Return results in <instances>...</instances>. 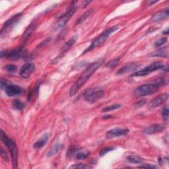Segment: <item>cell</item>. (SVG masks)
Wrapping results in <instances>:
<instances>
[{
    "label": "cell",
    "instance_id": "obj_2",
    "mask_svg": "<svg viewBox=\"0 0 169 169\" xmlns=\"http://www.w3.org/2000/svg\"><path fill=\"white\" fill-rule=\"evenodd\" d=\"M1 139L3 142L4 145L6 146L9 151L10 152L12 157V163L14 168H17V163H18V151L17 146L15 142L10 139L7 136V134L5 133L3 130L1 131Z\"/></svg>",
    "mask_w": 169,
    "mask_h": 169
},
{
    "label": "cell",
    "instance_id": "obj_7",
    "mask_svg": "<svg viewBox=\"0 0 169 169\" xmlns=\"http://www.w3.org/2000/svg\"><path fill=\"white\" fill-rule=\"evenodd\" d=\"M24 54H25V51L23 49V48L19 47L11 50L2 51L1 57L2 58L5 57V58H7L9 60L16 61L23 57Z\"/></svg>",
    "mask_w": 169,
    "mask_h": 169
},
{
    "label": "cell",
    "instance_id": "obj_39",
    "mask_svg": "<svg viewBox=\"0 0 169 169\" xmlns=\"http://www.w3.org/2000/svg\"><path fill=\"white\" fill-rule=\"evenodd\" d=\"M163 33L165 34V35H168V28H167L165 31H164Z\"/></svg>",
    "mask_w": 169,
    "mask_h": 169
},
{
    "label": "cell",
    "instance_id": "obj_17",
    "mask_svg": "<svg viewBox=\"0 0 169 169\" xmlns=\"http://www.w3.org/2000/svg\"><path fill=\"white\" fill-rule=\"evenodd\" d=\"M77 40V36H74L73 37H71L69 40H67L61 48V51H60V56H62L65 52H66L67 50H68L71 47L73 46L75 44Z\"/></svg>",
    "mask_w": 169,
    "mask_h": 169
},
{
    "label": "cell",
    "instance_id": "obj_1",
    "mask_svg": "<svg viewBox=\"0 0 169 169\" xmlns=\"http://www.w3.org/2000/svg\"><path fill=\"white\" fill-rule=\"evenodd\" d=\"M104 63V59L99 60L96 61L93 63L83 71V73L79 77L78 79L71 87L70 91V95L71 96H74L78 91L83 87V85L89 80L90 77L93 75L95 72L97 70L99 67L103 65Z\"/></svg>",
    "mask_w": 169,
    "mask_h": 169
},
{
    "label": "cell",
    "instance_id": "obj_34",
    "mask_svg": "<svg viewBox=\"0 0 169 169\" xmlns=\"http://www.w3.org/2000/svg\"><path fill=\"white\" fill-rule=\"evenodd\" d=\"M70 168H90V166H88L87 165H83V164H78V165H72Z\"/></svg>",
    "mask_w": 169,
    "mask_h": 169
},
{
    "label": "cell",
    "instance_id": "obj_21",
    "mask_svg": "<svg viewBox=\"0 0 169 169\" xmlns=\"http://www.w3.org/2000/svg\"><path fill=\"white\" fill-rule=\"evenodd\" d=\"M61 144L59 143H55L53 147L50 149V150L49 151V152L47 154V157H51L52 156L55 155L56 154H57L60 151V150L61 149Z\"/></svg>",
    "mask_w": 169,
    "mask_h": 169
},
{
    "label": "cell",
    "instance_id": "obj_24",
    "mask_svg": "<svg viewBox=\"0 0 169 169\" xmlns=\"http://www.w3.org/2000/svg\"><path fill=\"white\" fill-rule=\"evenodd\" d=\"M13 107L14 108L18 110H22L25 107V104L22 101L19 100H14L13 101Z\"/></svg>",
    "mask_w": 169,
    "mask_h": 169
},
{
    "label": "cell",
    "instance_id": "obj_12",
    "mask_svg": "<svg viewBox=\"0 0 169 169\" xmlns=\"http://www.w3.org/2000/svg\"><path fill=\"white\" fill-rule=\"evenodd\" d=\"M168 99V95L167 93L161 94L154 98L149 103V107L154 108L165 103Z\"/></svg>",
    "mask_w": 169,
    "mask_h": 169
},
{
    "label": "cell",
    "instance_id": "obj_35",
    "mask_svg": "<svg viewBox=\"0 0 169 169\" xmlns=\"http://www.w3.org/2000/svg\"><path fill=\"white\" fill-rule=\"evenodd\" d=\"M1 156L3 158V160H5L7 162L9 161V157L7 156V154L6 152L3 150V149L2 147L1 148Z\"/></svg>",
    "mask_w": 169,
    "mask_h": 169
},
{
    "label": "cell",
    "instance_id": "obj_38",
    "mask_svg": "<svg viewBox=\"0 0 169 169\" xmlns=\"http://www.w3.org/2000/svg\"><path fill=\"white\" fill-rule=\"evenodd\" d=\"M157 2H158V1H154V2L149 1V2H147V5H148V6H151L152 4H154V3H155Z\"/></svg>",
    "mask_w": 169,
    "mask_h": 169
},
{
    "label": "cell",
    "instance_id": "obj_19",
    "mask_svg": "<svg viewBox=\"0 0 169 169\" xmlns=\"http://www.w3.org/2000/svg\"><path fill=\"white\" fill-rule=\"evenodd\" d=\"M151 57H167L168 56V47L163 48L161 49H159L155 52H154L149 55Z\"/></svg>",
    "mask_w": 169,
    "mask_h": 169
},
{
    "label": "cell",
    "instance_id": "obj_33",
    "mask_svg": "<svg viewBox=\"0 0 169 169\" xmlns=\"http://www.w3.org/2000/svg\"><path fill=\"white\" fill-rule=\"evenodd\" d=\"M146 99H143V100H141L138 101V102H137L136 104H134V107L135 108H141L143 106H144L145 104H146Z\"/></svg>",
    "mask_w": 169,
    "mask_h": 169
},
{
    "label": "cell",
    "instance_id": "obj_15",
    "mask_svg": "<svg viewBox=\"0 0 169 169\" xmlns=\"http://www.w3.org/2000/svg\"><path fill=\"white\" fill-rule=\"evenodd\" d=\"M138 67L139 65L137 63H129V64L125 65L123 67H122L121 68L119 69V70L116 72V74L120 75H124L125 74L129 73V72H131L137 70Z\"/></svg>",
    "mask_w": 169,
    "mask_h": 169
},
{
    "label": "cell",
    "instance_id": "obj_10",
    "mask_svg": "<svg viewBox=\"0 0 169 169\" xmlns=\"http://www.w3.org/2000/svg\"><path fill=\"white\" fill-rule=\"evenodd\" d=\"M35 70V65L32 63H28L23 65L21 68L19 75L23 79H27L29 77L32 72Z\"/></svg>",
    "mask_w": 169,
    "mask_h": 169
},
{
    "label": "cell",
    "instance_id": "obj_27",
    "mask_svg": "<svg viewBox=\"0 0 169 169\" xmlns=\"http://www.w3.org/2000/svg\"><path fill=\"white\" fill-rule=\"evenodd\" d=\"M119 61H120L119 57H118V58H115L114 60H110V61H109L107 63V64H106V67H108V68H113V67H114L115 66L117 65Z\"/></svg>",
    "mask_w": 169,
    "mask_h": 169
},
{
    "label": "cell",
    "instance_id": "obj_8",
    "mask_svg": "<svg viewBox=\"0 0 169 169\" xmlns=\"http://www.w3.org/2000/svg\"><path fill=\"white\" fill-rule=\"evenodd\" d=\"M23 13H19L16 15H13L11 18H9L8 20L3 24L2 29L1 31V36H3V35H6V34L11 30V28L15 26L16 24L20 21V19L22 18Z\"/></svg>",
    "mask_w": 169,
    "mask_h": 169
},
{
    "label": "cell",
    "instance_id": "obj_16",
    "mask_svg": "<svg viewBox=\"0 0 169 169\" xmlns=\"http://www.w3.org/2000/svg\"><path fill=\"white\" fill-rule=\"evenodd\" d=\"M168 17V9H165V10H162L161 11H158L154 15H153L151 17V21L153 23L160 22L163 20H165Z\"/></svg>",
    "mask_w": 169,
    "mask_h": 169
},
{
    "label": "cell",
    "instance_id": "obj_28",
    "mask_svg": "<svg viewBox=\"0 0 169 169\" xmlns=\"http://www.w3.org/2000/svg\"><path fill=\"white\" fill-rule=\"evenodd\" d=\"M3 69L6 71H7V72H9V73H13V72L17 71V67L15 65L10 64V65H7L6 66H5L3 67Z\"/></svg>",
    "mask_w": 169,
    "mask_h": 169
},
{
    "label": "cell",
    "instance_id": "obj_11",
    "mask_svg": "<svg viewBox=\"0 0 169 169\" xmlns=\"http://www.w3.org/2000/svg\"><path fill=\"white\" fill-rule=\"evenodd\" d=\"M5 89L7 95L9 96H18L23 93V89L21 87L16 85L9 84Z\"/></svg>",
    "mask_w": 169,
    "mask_h": 169
},
{
    "label": "cell",
    "instance_id": "obj_5",
    "mask_svg": "<svg viewBox=\"0 0 169 169\" xmlns=\"http://www.w3.org/2000/svg\"><path fill=\"white\" fill-rule=\"evenodd\" d=\"M76 2H72V3L71 4V6L68 9H67V11L59 18L55 27L56 30H60L64 27H65V25L72 17V15L75 13L76 11Z\"/></svg>",
    "mask_w": 169,
    "mask_h": 169
},
{
    "label": "cell",
    "instance_id": "obj_9",
    "mask_svg": "<svg viewBox=\"0 0 169 169\" xmlns=\"http://www.w3.org/2000/svg\"><path fill=\"white\" fill-rule=\"evenodd\" d=\"M104 95V92L101 90L98 91H93L91 89L90 91H87L85 95V99L87 102L93 104L98 101L100 99H101Z\"/></svg>",
    "mask_w": 169,
    "mask_h": 169
},
{
    "label": "cell",
    "instance_id": "obj_4",
    "mask_svg": "<svg viewBox=\"0 0 169 169\" xmlns=\"http://www.w3.org/2000/svg\"><path fill=\"white\" fill-rule=\"evenodd\" d=\"M160 85L158 83H149L139 86L134 91V95L137 96H145L157 92Z\"/></svg>",
    "mask_w": 169,
    "mask_h": 169
},
{
    "label": "cell",
    "instance_id": "obj_23",
    "mask_svg": "<svg viewBox=\"0 0 169 169\" xmlns=\"http://www.w3.org/2000/svg\"><path fill=\"white\" fill-rule=\"evenodd\" d=\"M127 161L130 163H135V164H139L143 162V158L139 156L136 155H130L128 156L127 158Z\"/></svg>",
    "mask_w": 169,
    "mask_h": 169
},
{
    "label": "cell",
    "instance_id": "obj_31",
    "mask_svg": "<svg viewBox=\"0 0 169 169\" xmlns=\"http://www.w3.org/2000/svg\"><path fill=\"white\" fill-rule=\"evenodd\" d=\"M78 149H79V148L77 147V146H71L68 149V151H67V155H69V156L72 155V154H74V153H75L77 151V150H78Z\"/></svg>",
    "mask_w": 169,
    "mask_h": 169
},
{
    "label": "cell",
    "instance_id": "obj_13",
    "mask_svg": "<svg viewBox=\"0 0 169 169\" xmlns=\"http://www.w3.org/2000/svg\"><path fill=\"white\" fill-rule=\"evenodd\" d=\"M128 129H122V128H115L107 132L106 134V137L107 139H112L116 137L123 136L128 133Z\"/></svg>",
    "mask_w": 169,
    "mask_h": 169
},
{
    "label": "cell",
    "instance_id": "obj_26",
    "mask_svg": "<svg viewBox=\"0 0 169 169\" xmlns=\"http://www.w3.org/2000/svg\"><path fill=\"white\" fill-rule=\"evenodd\" d=\"M121 107H122V105H121V104H112V105L108 106V107L104 108L103 109V112H110V111H112V110H114L118 109V108H120Z\"/></svg>",
    "mask_w": 169,
    "mask_h": 169
},
{
    "label": "cell",
    "instance_id": "obj_20",
    "mask_svg": "<svg viewBox=\"0 0 169 169\" xmlns=\"http://www.w3.org/2000/svg\"><path fill=\"white\" fill-rule=\"evenodd\" d=\"M93 12V9H88L87 11H86L83 15H82L78 19H77L76 23H75V25H79V24H81V23H83V21H85L87 19L89 18L91 15H92V13Z\"/></svg>",
    "mask_w": 169,
    "mask_h": 169
},
{
    "label": "cell",
    "instance_id": "obj_25",
    "mask_svg": "<svg viewBox=\"0 0 169 169\" xmlns=\"http://www.w3.org/2000/svg\"><path fill=\"white\" fill-rule=\"evenodd\" d=\"M89 155V152L87 151H81L76 153L75 158L78 160H83L86 158H87Z\"/></svg>",
    "mask_w": 169,
    "mask_h": 169
},
{
    "label": "cell",
    "instance_id": "obj_22",
    "mask_svg": "<svg viewBox=\"0 0 169 169\" xmlns=\"http://www.w3.org/2000/svg\"><path fill=\"white\" fill-rule=\"evenodd\" d=\"M35 28H36V25H35V23H31V25L28 26L27 27V28L26 29L25 32H24V35L23 36V38L24 40H26L27 39V38H28V36H29L33 32L34 30L35 29Z\"/></svg>",
    "mask_w": 169,
    "mask_h": 169
},
{
    "label": "cell",
    "instance_id": "obj_32",
    "mask_svg": "<svg viewBox=\"0 0 169 169\" xmlns=\"http://www.w3.org/2000/svg\"><path fill=\"white\" fill-rule=\"evenodd\" d=\"M168 114H169L168 108L167 107H166V108H164L163 110L162 115H163V120H165V122H167V121H168Z\"/></svg>",
    "mask_w": 169,
    "mask_h": 169
},
{
    "label": "cell",
    "instance_id": "obj_30",
    "mask_svg": "<svg viewBox=\"0 0 169 169\" xmlns=\"http://www.w3.org/2000/svg\"><path fill=\"white\" fill-rule=\"evenodd\" d=\"M115 148L114 147H104L103 148L102 150H101L100 151V157H103L104 155H105L106 154H107L108 152L110 151H112L113 150H114Z\"/></svg>",
    "mask_w": 169,
    "mask_h": 169
},
{
    "label": "cell",
    "instance_id": "obj_18",
    "mask_svg": "<svg viewBox=\"0 0 169 169\" xmlns=\"http://www.w3.org/2000/svg\"><path fill=\"white\" fill-rule=\"evenodd\" d=\"M48 139H49V134L46 133L43 135V136L40 137V139L34 144V148L40 149L43 147L46 144Z\"/></svg>",
    "mask_w": 169,
    "mask_h": 169
},
{
    "label": "cell",
    "instance_id": "obj_6",
    "mask_svg": "<svg viewBox=\"0 0 169 169\" xmlns=\"http://www.w3.org/2000/svg\"><path fill=\"white\" fill-rule=\"evenodd\" d=\"M165 67V64L161 61H156L154 62L151 65H149L142 70H139L136 73H134L132 76L133 77H142V76H146L147 75H149V74L152 73L153 71H155L157 70L163 69Z\"/></svg>",
    "mask_w": 169,
    "mask_h": 169
},
{
    "label": "cell",
    "instance_id": "obj_37",
    "mask_svg": "<svg viewBox=\"0 0 169 169\" xmlns=\"http://www.w3.org/2000/svg\"><path fill=\"white\" fill-rule=\"evenodd\" d=\"M91 3L90 1H85V2H83V3H82V6H83V7H85V6H87V5L88 3Z\"/></svg>",
    "mask_w": 169,
    "mask_h": 169
},
{
    "label": "cell",
    "instance_id": "obj_36",
    "mask_svg": "<svg viewBox=\"0 0 169 169\" xmlns=\"http://www.w3.org/2000/svg\"><path fill=\"white\" fill-rule=\"evenodd\" d=\"M139 168H156L155 166L151 165L150 164H145V165H143L142 166L138 167Z\"/></svg>",
    "mask_w": 169,
    "mask_h": 169
},
{
    "label": "cell",
    "instance_id": "obj_29",
    "mask_svg": "<svg viewBox=\"0 0 169 169\" xmlns=\"http://www.w3.org/2000/svg\"><path fill=\"white\" fill-rule=\"evenodd\" d=\"M167 42V38L163 37L160 38L158 40L155 42V43H154V46H155L156 47H160L165 44Z\"/></svg>",
    "mask_w": 169,
    "mask_h": 169
},
{
    "label": "cell",
    "instance_id": "obj_3",
    "mask_svg": "<svg viewBox=\"0 0 169 169\" xmlns=\"http://www.w3.org/2000/svg\"><path fill=\"white\" fill-rule=\"evenodd\" d=\"M118 29V26H114L103 32L97 38H95V39L92 42V43H91V44L83 52V54H85V53L87 52L93 50V49H95V48H97L98 46L102 44L103 43H104L108 39L110 35H112L113 32H114Z\"/></svg>",
    "mask_w": 169,
    "mask_h": 169
},
{
    "label": "cell",
    "instance_id": "obj_14",
    "mask_svg": "<svg viewBox=\"0 0 169 169\" xmlns=\"http://www.w3.org/2000/svg\"><path fill=\"white\" fill-rule=\"evenodd\" d=\"M165 129H166L165 125L162 124H155L146 128L143 130V133L148 135L157 133H160L163 132V130H165Z\"/></svg>",
    "mask_w": 169,
    "mask_h": 169
}]
</instances>
